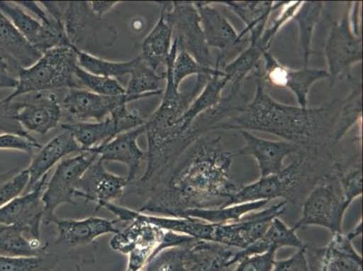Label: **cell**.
I'll return each mask as SVG.
<instances>
[{
    "label": "cell",
    "instance_id": "cell-43",
    "mask_svg": "<svg viewBox=\"0 0 363 271\" xmlns=\"http://www.w3.org/2000/svg\"><path fill=\"white\" fill-rule=\"evenodd\" d=\"M29 175L28 170H19L9 179L0 184V208L9 201L24 194L28 186Z\"/></svg>",
    "mask_w": 363,
    "mask_h": 271
},
{
    "label": "cell",
    "instance_id": "cell-31",
    "mask_svg": "<svg viewBox=\"0 0 363 271\" xmlns=\"http://www.w3.org/2000/svg\"><path fill=\"white\" fill-rule=\"evenodd\" d=\"M269 204V201H257L211 209L187 210L180 217L194 218L213 224L233 223L242 221L247 214L263 209Z\"/></svg>",
    "mask_w": 363,
    "mask_h": 271
},
{
    "label": "cell",
    "instance_id": "cell-11",
    "mask_svg": "<svg viewBox=\"0 0 363 271\" xmlns=\"http://www.w3.org/2000/svg\"><path fill=\"white\" fill-rule=\"evenodd\" d=\"M164 4L178 50L187 52L206 67H214L216 65H213V56L204 38L200 16L194 2H164Z\"/></svg>",
    "mask_w": 363,
    "mask_h": 271
},
{
    "label": "cell",
    "instance_id": "cell-6",
    "mask_svg": "<svg viewBox=\"0 0 363 271\" xmlns=\"http://www.w3.org/2000/svg\"><path fill=\"white\" fill-rule=\"evenodd\" d=\"M238 251L212 241L194 239L160 251L142 271H228L237 263Z\"/></svg>",
    "mask_w": 363,
    "mask_h": 271
},
{
    "label": "cell",
    "instance_id": "cell-22",
    "mask_svg": "<svg viewBox=\"0 0 363 271\" xmlns=\"http://www.w3.org/2000/svg\"><path fill=\"white\" fill-rule=\"evenodd\" d=\"M143 134L145 125L118 134L107 143L92 148L89 152L98 155L105 163L118 162L126 165L128 170L126 177L130 186L136 181L138 171L146 157V154L138 143V138Z\"/></svg>",
    "mask_w": 363,
    "mask_h": 271
},
{
    "label": "cell",
    "instance_id": "cell-21",
    "mask_svg": "<svg viewBox=\"0 0 363 271\" xmlns=\"http://www.w3.org/2000/svg\"><path fill=\"white\" fill-rule=\"evenodd\" d=\"M0 11L12 22L26 42L42 55L59 46L70 45L66 36L58 35L42 24L18 2L0 1Z\"/></svg>",
    "mask_w": 363,
    "mask_h": 271
},
{
    "label": "cell",
    "instance_id": "cell-1",
    "mask_svg": "<svg viewBox=\"0 0 363 271\" xmlns=\"http://www.w3.org/2000/svg\"><path fill=\"white\" fill-rule=\"evenodd\" d=\"M236 155L224 150L220 138H199L148 192L138 211L180 217L187 210L227 206L240 187L230 174Z\"/></svg>",
    "mask_w": 363,
    "mask_h": 271
},
{
    "label": "cell",
    "instance_id": "cell-34",
    "mask_svg": "<svg viewBox=\"0 0 363 271\" xmlns=\"http://www.w3.org/2000/svg\"><path fill=\"white\" fill-rule=\"evenodd\" d=\"M269 48L260 40L250 44L249 48L240 52L233 61L220 69L226 76L233 88L240 89V84L247 75L256 69L264 52H269Z\"/></svg>",
    "mask_w": 363,
    "mask_h": 271
},
{
    "label": "cell",
    "instance_id": "cell-42",
    "mask_svg": "<svg viewBox=\"0 0 363 271\" xmlns=\"http://www.w3.org/2000/svg\"><path fill=\"white\" fill-rule=\"evenodd\" d=\"M339 184L342 197L349 204L362 196V167L349 168L342 170L339 168Z\"/></svg>",
    "mask_w": 363,
    "mask_h": 271
},
{
    "label": "cell",
    "instance_id": "cell-49",
    "mask_svg": "<svg viewBox=\"0 0 363 271\" xmlns=\"http://www.w3.org/2000/svg\"><path fill=\"white\" fill-rule=\"evenodd\" d=\"M362 220H359L358 223L356 224L354 227L352 228L351 231H349L346 236L349 238L352 241L353 240L357 239V238L362 236Z\"/></svg>",
    "mask_w": 363,
    "mask_h": 271
},
{
    "label": "cell",
    "instance_id": "cell-20",
    "mask_svg": "<svg viewBox=\"0 0 363 271\" xmlns=\"http://www.w3.org/2000/svg\"><path fill=\"white\" fill-rule=\"evenodd\" d=\"M52 223L57 229L55 245L78 249L92 245L98 238L106 234H116L120 229L117 220L91 216L82 220L60 219L56 217Z\"/></svg>",
    "mask_w": 363,
    "mask_h": 271
},
{
    "label": "cell",
    "instance_id": "cell-48",
    "mask_svg": "<svg viewBox=\"0 0 363 271\" xmlns=\"http://www.w3.org/2000/svg\"><path fill=\"white\" fill-rule=\"evenodd\" d=\"M118 4V1H91L89 2L91 11L95 16L102 18L107 13L111 12L112 9Z\"/></svg>",
    "mask_w": 363,
    "mask_h": 271
},
{
    "label": "cell",
    "instance_id": "cell-41",
    "mask_svg": "<svg viewBox=\"0 0 363 271\" xmlns=\"http://www.w3.org/2000/svg\"><path fill=\"white\" fill-rule=\"evenodd\" d=\"M277 253L278 250L272 248L264 253L247 256L228 271H273L277 262Z\"/></svg>",
    "mask_w": 363,
    "mask_h": 271
},
{
    "label": "cell",
    "instance_id": "cell-14",
    "mask_svg": "<svg viewBox=\"0 0 363 271\" xmlns=\"http://www.w3.org/2000/svg\"><path fill=\"white\" fill-rule=\"evenodd\" d=\"M138 96H104L86 89H69L61 101L62 114L70 122H101L128 102L141 100Z\"/></svg>",
    "mask_w": 363,
    "mask_h": 271
},
{
    "label": "cell",
    "instance_id": "cell-25",
    "mask_svg": "<svg viewBox=\"0 0 363 271\" xmlns=\"http://www.w3.org/2000/svg\"><path fill=\"white\" fill-rule=\"evenodd\" d=\"M42 54L23 38L21 33L0 11V59L9 65L13 74L28 68L40 59Z\"/></svg>",
    "mask_w": 363,
    "mask_h": 271
},
{
    "label": "cell",
    "instance_id": "cell-9",
    "mask_svg": "<svg viewBox=\"0 0 363 271\" xmlns=\"http://www.w3.org/2000/svg\"><path fill=\"white\" fill-rule=\"evenodd\" d=\"M353 3L349 2L341 19L333 25L325 52L329 79L335 84L340 76L362 60V39L352 22Z\"/></svg>",
    "mask_w": 363,
    "mask_h": 271
},
{
    "label": "cell",
    "instance_id": "cell-10",
    "mask_svg": "<svg viewBox=\"0 0 363 271\" xmlns=\"http://www.w3.org/2000/svg\"><path fill=\"white\" fill-rule=\"evenodd\" d=\"M351 204L335 184L325 182L310 192L303 201L301 216L293 227L320 226L332 234L342 233L343 218Z\"/></svg>",
    "mask_w": 363,
    "mask_h": 271
},
{
    "label": "cell",
    "instance_id": "cell-28",
    "mask_svg": "<svg viewBox=\"0 0 363 271\" xmlns=\"http://www.w3.org/2000/svg\"><path fill=\"white\" fill-rule=\"evenodd\" d=\"M160 4V18L142 42L140 55H138L148 67L156 72L161 65H166L173 45V29L167 18L166 6L164 2Z\"/></svg>",
    "mask_w": 363,
    "mask_h": 271
},
{
    "label": "cell",
    "instance_id": "cell-46",
    "mask_svg": "<svg viewBox=\"0 0 363 271\" xmlns=\"http://www.w3.org/2000/svg\"><path fill=\"white\" fill-rule=\"evenodd\" d=\"M306 246L305 244L295 254L282 260H277L273 271H313L306 257Z\"/></svg>",
    "mask_w": 363,
    "mask_h": 271
},
{
    "label": "cell",
    "instance_id": "cell-33",
    "mask_svg": "<svg viewBox=\"0 0 363 271\" xmlns=\"http://www.w3.org/2000/svg\"><path fill=\"white\" fill-rule=\"evenodd\" d=\"M323 9V2H302L292 18V21H295L298 26L299 46L305 68L308 67L310 56H311L313 31L320 21Z\"/></svg>",
    "mask_w": 363,
    "mask_h": 271
},
{
    "label": "cell",
    "instance_id": "cell-29",
    "mask_svg": "<svg viewBox=\"0 0 363 271\" xmlns=\"http://www.w3.org/2000/svg\"><path fill=\"white\" fill-rule=\"evenodd\" d=\"M303 245L305 243L300 239L295 228L289 227L279 217H277L270 223L269 228L260 239L247 249L239 250L238 261L252 254L264 253L272 248L278 250L284 247L300 249Z\"/></svg>",
    "mask_w": 363,
    "mask_h": 271
},
{
    "label": "cell",
    "instance_id": "cell-26",
    "mask_svg": "<svg viewBox=\"0 0 363 271\" xmlns=\"http://www.w3.org/2000/svg\"><path fill=\"white\" fill-rule=\"evenodd\" d=\"M200 16L204 38L209 48L227 50L240 44V34L228 19L213 5V3L194 2Z\"/></svg>",
    "mask_w": 363,
    "mask_h": 271
},
{
    "label": "cell",
    "instance_id": "cell-32",
    "mask_svg": "<svg viewBox=\"0 0 363 271\" xmlns=\"http://www.w3.org/2000/svg\"><path fill=\"white\" fill-rule=\"evenodd\" d=\"M228 84L229 80L220 69L218 74L211 75L208 78L202 91L196 96L184 115V130H188L200 115L216 107L222 101L223 89Z\"/></svg>",
    "mask_w": 363,
    "mask_h": 271
},
{
    "label": "cell",
    "instance_id": "cell-38",
    "mask_svg": "<svg viewBox=\"0 0 363 271\" xmlns=\"http://www.w3.org/2000/svg\"><path fill=\"white\" fill-rule=\"evenodd\" d=\"M75 77L82 89L104 96H121L126 94V89L121 84L117 79L104 77L86 72L76 66Z\"/></svg>",
    "mask_w": 363,
    "mask_h": 271
},
{
    "label": "cell",
    "instance_id": "cell-5",
    "mask_svg": "<svg viewBox=\"0 0 363 271\" xmlns=\"http://www.w3.org/2000/svg\"><path fill=\"white\" fill-rule=\"evenodd\" d=\"M104 208L117 216L118 223H128L111 238V249L128 256L126 271L143 270L160 250L166 231L145 220L140 211L114 203Z\"/></svg>",
    "mask_w": 363,
    "mask_h": 271
},
{
    "label": "cell",
    "instance_id": "cell-17",
    "mask_svg": "<svg viewBox=\"0 0 363 271\" xmlns=\"http://www.w3.org/2000/svg\"><path fill=\"white\" fill-rule=\"evenodd\" d=\"M21 101V108L16 115V121L28 134L45 135L60 127L62 117L61 101L52 92H36L28 94Z\"/></svg>",
    "mask_w": 363,
    "mask_h": 271
},
{
    "label": "cell",
    "instance_id": "cell-13",
    "mask_svg": "<svg viewBox=\"0 0 363 271\" xmlns=\"http://www.w3.org/2000/svg\"><path fill=\"white\" fill-rule=\"evenodd\" d=\"M302 163L301 160H296L279 173L262 177L252 184L240 187L228 206L257 201H270L278 198H286V201L293 200L294 194L303 179Z\"/></svg>",
    "mask_w": 363,
    "mask_h": 271
},
{
    "label": "cell",
    "instance_id": "cell-45",
    "mask_svg": "<svg viewBox=\"0 0 363 271\" xmlns=\"http://www.w3.org/2000/svg\"><path fill=\"white\" fill-rule=\"evenodd\" d=\"M41 148V145L32 136L25 137L9 133L0 135V150H18L35 155Z\"/></svg>",
    "mask_w": 363,
    "mask_h": 271
},
{
    "label": "cell",
    "instance_id": "cell-30",
    "mask_svg": "<svg viewBox=\"0 0 363 271\" xmlns=\"http://www.w3.org/2000/svg\"><path fill=\"white\" fill-rule=\"evenodd\" d=\"M49 244L41 240L29 239L21 228L0 226V255L9 257H38L50 253Z\"/></svg>",
    "mask_w": 363,
    "mask_h": 271
},
{
    "label": "cell",
    "instance_id": "cell-27",
    "mask_svg": "<svg viewBox=\"0 0 363 271\" xmlns=\"http://www.w3.org/2000/svg\"><path fill=\"white\" fill-rule=\"evenodd\" d=\"M286 3L288 2L224 1L218 2V4L226 6L242 19L245 28L240 34V40L242 41L244 36L249 35L250 44H252L262 38L272 12L282 9Z\"/></svg>",
    "mask_w": 363,
    "mask_h": 271
},
{
    "label": "cell",
    "instance_id": "cell-40",
    "mask_svg": "<svg viewBox=\"0 0 363 271\" xmlns=\"http://www.w3.org/2000/svg\"><path fill=\"white\" fill-rule=\"evenodd\" d=\"M342 114L335 131V140L339 141L362 116V88L358 84L343 104Z\"/></svg>",
    "mask_w": 363,
    "mask_h": 271
},
{
    "label": "cell",
    "instance_id": "cell-4",
    "mask_svg": "<svg viewBox=\"0 0 363 271\" xmlns=\"http://www.w3.org/2000/svg\"><path fill=\"white\" fill-rule=\"evenodd\" d=\"M77 55L72 46H59L46 51L34 65L18 71V86L2 101L9 102L19 96L55 89H82L75 77Z\"/></svg>",
    "mask_w": 363,
    "mask_h": 271
},
{
    "label": "cell",
    "instance_id": "cell-24",
    "mask_svg": "<svg viewBox=\"0 0 363 271\" xmlns=\"http://www.w3.org/2000/svg\"><path fill=\"white\" fill-rule=\"evenodd\" d=\"M240 132L245 141V147L238 152V155L249 154L255 158L260 177L279 173L284 168V160L286 157L299 150L298 147L288 141L267 140L250 133V131Z\"/></svg>",
    "mask_w": 363,
    "mask_h": 271
},
{
    "label": "cell",
    "instance_id": "cell-12",
    "mask_svg": "<svg viewBox=\"0 0 363 271\" xmlns=\"http://www.w3.org/2000/svg\"><path fill=\"white\" fill-rule=\"evenodd\" d=\"M146 123L136 110L128 111L127 106L118 110L101 122H67L61 123L64 131L71 132L82 152L101 146L117 135L134 130Z\"/></svg>",
    "mask_w": 363,
    "mask_h": 271
},
{
    "label": "cell",
    "instance_id": "cell-3",
    "mask_svg": "<svg viewBox=\"0 0 363 271\" xmlns=\"http://www.w3.org/2000/svg\"><path fill=\"white\" fill-rule=\"evenodd\" d=\"M255 96L237 114L219 122L213 131H254L278 136L299 148L318 147L325 138L332 106L301 108L280 104L267 91L263 77L257 74Z\"/></svg>",
    "mask_w": 363,
    "mask_h": 271
},
{
    "label": "cell",
    "instance_id": "cell-2",
    "mask_svg": "<svg viewBox=\"0 0 363 271\" xmlns=\"http://www.w3.org/2000/svg\"><path fill=\"white\" fill-rule=\"evenodd\" d=\"M177 52V41H173L169 57L164 72L166 89L161 104L145 123L147 138V167L143 176L128 187L127 194H146L167 176L182 155L196 142L197 132L192 126L184 130V115L196 96L200 94L210 76H197L196 86L189 94H183L174 86L172 78V64Z\"/></svg>",
    "mask_w": 363,
    "mask_h": 271
},
{
    "label": "cell",
    "instance_id": "cell-50",
    "mask_svg": "<svg viewBox=\"0 0 363 271\" xmlns=\"http://www.w3.org/2000/svg\"><path fill=\"white\" fill-rule=\"evenodd\" d=\"M76 270L77 271H82L80 266L76 267Z\"/></svg>",
    "mask_w": 363,
    "mask_h": 271
},
{
    "label": "cell",
    "instance_id": "cell-18",
    "mask_svg": "<svg viewBox=\"0 0 363 271\" xmlns=\"http://www.w3.org/2000/svg\"><path fill=\"white\" fill-rule=\"evenodd\" d=\"M262 58L265 62L263 79L266 84L288 89L295 95L301 108H308L309 91L313 84L329 79L328 71L321 69L303 67L300 70H293L286 67L269 52H264Z\"/></svg>",
    "mask_w": 363,
    "mask_h": 271
},
{
    "label": "cell",
    "instance_id": "cell-39",
    "mask_svg": "<svg viewBox=\"0 0 363 271\" xmlns=\"http://www.w3.org/2000/svg\"><path fill=\"white\" fill-rule=\"evenodd\" d=\"M58 257L52 253L38 257L0 255V271H48L57 263Z\"/></svg>",
    "mask_w": 363,
    "mask_h": 271
},
{
    "label": "cell",
    "instance_id": "cell-7",
    "mask_svg": "<svg viewBox=\"0 0 363 271\" xmlns=\"http://www.w3.org/2000/svg\"><path fill=\"white\" fill-rule=\"evenodd\" d=\"M66 4L64 25L69 45L79 51L94 55L113 45L117 38L116 29L95 16L89 2Z\"/></svg>",
    "mask_w": 363,
    "mask_h": 271
},
{
    "label": "cell",
    "instance_id": "cell-23",
    "mask_svg": "<svg viewBox=\"0 0 363 271\" xmlns=\"http://www.w3.org/2000/svg\"><path fill=\"white\" fill-rule=\"evenodd\" d=\"M80 146L72 137L71 132L64 131L61 134L52 138L45 146H42L33 156V160L28 167H26L29 175L28 186L25 193L33 189L43 178L50 174L52 167L69 155L82 153Z\"/></svg>",
    "mask_w": 363,
    "mask_h": 271
},
{
    "label": "cell",
    "instance_id": "cell-16",
    "mask_svg": "<svg viewBox=\"0 0 363 271\" xmlns=\"http://www.w3.org/2000/svg\"><path fill=\"white\" fill-rule=\"evenodd\" d=\"M127 177L117 176L107 170L105 162L99 157L82 177L75 197L96 204L95 211L108 204L121 199L127 192Z\"/></svg>",
    "mask_w": 363,
    "mask_h": 271
},
{
    "label": "cell",
    "instance_id": "cell-15",
    "mask_svg": "<svg viewBox=\"0 0 363 271\" xmlns=\"http://www.w3.org/2000/svg\"><path fill=\"white\" fill-rule=\"evenodd\" d=\"M48 176L36 184L32 190L15 198L0 208V226L21 228L30 234L32 239L40 240L41 224L44 221L45 204L43 201Z\"/></svg>",
    "mask_w": 363,
    "mask_h": 271
},
{
    "label": "cell",
    "instance_id": "cell-47",
    "mask_svg": "<svg viewBox=\"0 0 363 271\" xmlns=\"http://www.w3.org/2000/svg\"><path fill=\"white\" fill-rule=\"evenodd\" d=\"M18 86V78L12 74L9 65L0 59V89H15Z\"/></svg>",
    "mask_w": 363,
    "mask_h": 271
},
{
    "label": "cell",
    "instance_id": "cell-37",
    "mask_svg": "<svg viewBox=\"0 0 363 271\" xmlns=\"http://www.w3.org/2000/svg\"><path fill=\"white\" fill-rule=\"evenodd\" d=\"M220 58L218 59L214 67H206L193 57L192 55L188 54L187 52L178 50L172 64L171 72L172 78L174 86L179 89L182 82L187 77L192 75H214L220 72Z\"/></svg>",
    "mask_w": 363,
    "mask_h": 271
},
{
    "label": "cell",
    "instance_id": "cell-44",
    "mask_svg": "<svg viewBox=\"0 0 363 271\" xmlns=\"http://www.w3.org/2000/svg\"><path fill=\"white\" fill-rule=\"evenodd\" d=\"M21 108V102L0 101V131L4 133L16 134L31 137L30 134L23 130L21 124L16 121V115Z\"/></svg>",
    "mask_w": 363,
    "mask_h": 271
},
{
    "label": "cell",
    "instance_id": "cell-36",
    "mask_svg": "<svg viewBox=\"0 0 363 271\" xmlns=\"http://www.w3.org/2000/svg\"><path fill=\"white\" fill-rule=\"evenodd\" d=\"M77 55V65L84 71L95 75L117 79L130 74L137 62V57L127 62H113L105 60L97 55L88 54L74 48Z\"/></svg>",
    "mask_w": 363,
    "mask_h": 271
},
{
    "label": "cell",
    "instance_id": "cell-8",
    "mask_svg": "<svg viewBox=\"0 0 363 271\" xmlns=\"http://www.w3.org/2000/svg\"><path fill=\"white\" fill-rule=\"evenodd\" d=\"M98 155L84 151L74 157L65 158L56 165L50 179L46 180L43 201L45 204V224L52 223L55 211L65 204L77 206L74 201L76 190L85 172L96 161Z\"/></svg>",
    "mask_w": 363,
    "mask_h": 271
},
{
    "label": "cell",
    "instance_id": "cell-35",
    "mask_svg": "<svg viewBox=\"0 0 363 271\" xmlns=\"http://www.w3.org/2000/svg\"><path fill=\"white\" fill-rule=\"evenodd\" d=\"M164 74H158L156 71L148 67L140 56H138L136 65L130 72V80L127 88H125L126 94L138 96L142 99L160 95L164 92L160 87V82L164 80Z\"/></svg>",
    "mask_w": 363,
    "mask_h": 271
},
{
    "label": "cell",
    "instance_id": "cell-19",
    "mask_svg": "<svg viewBox=\"0 0 363 271\" xmlns=\"http://www.w3.org/2000/svg\"><path fill=\"white\" fill-rule=\"evenodd\" d=\"M308 263L313 271H362V256L346 234H332L322 248L306 246Z\"/></svg>",
    "mask_w": 363,
    "mask_h": 271
}]
</instances>
